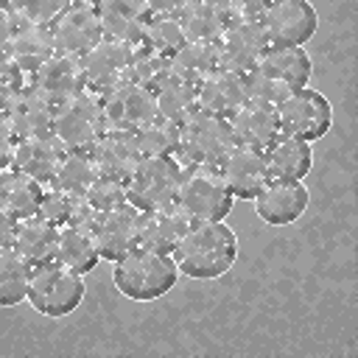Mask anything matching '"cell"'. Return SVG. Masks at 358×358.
Here are the masks:
<instances>
[{"mask_svg": "<svg viewBox=\"0 0 358 358\" xmlns=\"http://www.w3.org/2000/svg\"><path fill=\"white\" fill-rule=\"evenodd\" d=\"M215 45H218V67H227L243 76L266 53L268 39L260 20H229L221 36L215 39Z\"/></svg>", "mask_w": 358, "mask_h": 358, "instance_id": "4fadbf2b", "label": "cell"}, {"mask_svg": "<svg viewBox=\"0 0 358 358\" xmlns=\"http://www.w3.org/2000/svg\"><path fill=\"white\" fill-rule=\"evenodd\" d=\"M8 59L28 76L34 73L42 62H48L56 53V42L50 34V25H34V22H17L8 45H6Z\"/></svg>", "mask_w": 358, "mask_h": 358, "instance_id": "484cf974", "label": "cell"}, {"mask_svg": "<svg viewBox=\"0 0 358 358\" xmlns=\"http://www.w3.org/2000/svg\"><path fill=\"white\" fill-rule=\"evenodd\" d=\"M168 62H171V76L199 84L207 73L218 67V45L215 42H185Z\"/></svg>", "mask_w": 358, "mask_h": 358, "instance_id": "836d02e7", "label": "cell"}, {"mask_svg": "<svg viewBox=\"0 0 358 358\" xmlns=\"http://www.w3.org/2000/svg\"><path fill=\"white\" fill-rule=\"evenodd\" d=\"M103 131H106L103 109L95 92L84 90L53 106L50 134L59 140L64 151H92V145Z\"/></svg>", "mask_w": 358, "mask_h": 358, "instance_id": "52a82bcc", "label": "cell"}, {"mask_svg": "<svg viewBox=\"0 0 358 358\" xmlns=\"http://www.w3.org/2000/svg\"><path fill=\"white\" fill-rule=\"evenodd\" d=\"M101 109H103L106 129L137 131L143 123H148L157 115L154 90L140 87L134 81H123L115 90L101 95Z\"/></svg>", "mask_w": 358, "mask_h": 358, "instance_id": "7c38bea8", "label": "cell"}, {"mask_svg": "<svg viewBox=\"0 0 358 358\" xmlns=\"http://www.w3.org/2000/svg\"><path fill=\"white\" fill-rule=\"evenodd\" d=\"M8 6V11L14 14V20L22 22H34V25H50L67 6L70 0H3Z\"/></svg>", "mask_w": 358, "mask_h": 358, "instance_id": "ab89813d", "label": "cell"}, {"mask_svg": "<svg viewBox=\"0 0 358 358\" xmlns=\"http://www.w3.org/2000/svg\"><path fill=\"white\" fill-rule=\"evenodd\" d=\"M14 28H17V20H14V14L8 11V6L0 0V50H6V45H8Z\"/></svg>", "mask_w": 358, "mask_h": 358, "instance_id": "bcb514c9", "label": "cell"}, {"mask_svg": "<svg viewBox=\"0 0 358 358\" xmlns=\"http://www.w3.org/2000/svg\"><path fill=\"white\" fill-rule=\"evenodd\" d=\"M154 103H157V115L159 117L182 123L187 115H193L199 109L196 84H190V81H185L179 76H165L154 90Z\"/></svg>", "mask_w": 358, "mask_h": 358, "instance_id": "d6a6232c", "label": "cell"}, {"mask_svg": "<svg viewBox=\"0 0 358 358\" xmlns=\"http://www.w3.org/2000/svg\"><path fill=\"white\" fill-rule=\"evenodd\" d=\"M187 218L185 213L171 201L162 207H151V210H140L137 215V246L171 255L179 243V238L187 229Z\"/></svg>", "mask_w": 358, "mask_h": 358, "instance_id": "d6986e66", "label": "cell"}, {"mask_svg": "<svg viewBox=\"0 0 358 358\" xmlns=\"http://www.w3.org/2000/svg\"><path fill=\"white\" fill-rule=\"evenodd\" d=\"M39 215L48 218L53 227H62V224H84V227H92V221H95L98 213L87 204L84 196H76V193H67V190H59V187L48 185L42 190Z\"/></svg>", "mask_w": 358, "mask_h": 358, "instance_id": "1f68e13d", "label": "cell"}, {"mask_svg": "<svg viewBox=\"0 0 358 358\" xmlns=\"http://www.w3.org/2000/svg\"><path fill=\"white\" fill-rule=\"evenodd\" d=\"M84 199H87V204H90L95 213L120 207V204H126V182H123V179H115V176L98 173V176L92 179V185L87 187Z\"/></svg>", "mask_w": 358, "mask_h": 358, "instance_id": "60d3db41", "label": "cell"}, {"mask_svg": "<svg viewBox=\"0 0 358 358\" xmlns=\"http://www.w3.org/2000/svg\"><path fill=\"white\" fill-rule=\"evenodd\" d=\"M313 73V62L299 45H268L266 53L255 62L249 73H243L246 98L277 103L288 92L308 87Z\"/></svg>", "mask_w": 358, "mask_h": 358, "instance_id": "7a4b0ae2", "label": "cell"}, {"mask_svg": "<svg viewBox=\"0 0 358 358\" xmlns=\"http://www.w3.org/2000/svg\"><path fill=\"white\" fill-rule=\"evenodd\" d=\"M70 3H90V6H95V0H70Z\"/></svg>", "mask_w": 358, "mask_h": 358, "instance_id": "c3c4849f", "label": "cell"}, {"mask_svg": "<svg viewBox=\"0 0 358 358\" xmlns=\"http://www.w3.org/2000/svg\"><path fill=\"white\" fill-rule=\"evenodd\" d=\"M185 42H187V39H185L182 25H179L176 17H151V20L145 22L140 39H137V45H145V48H151V50H157V53H162V56H168V59H171Z\"/></svg>", "mask_w": 358, "mask_h": 358, "instance_id": "f35d334b", "label": "cell"}, {"mask_svg": "<svg viewBox=\"0 0 358 358\" xmlns=\"http://www.w3.org/2000/svg\"><path fill=\"white\" fill-rule=\"evenodd\" d=\"M176 20L187 42H215L229 22L221 0H190Z\"/></svg>", "mask_w": 358, "mask_h": 358, "instance_id": "4dcf8cb0", "label": "cell"}, {"mask_svg": "<svg viewBox=\"0 0 358 358\" xmlns=\"http://www.w3.org/2000/svg\"><path fill=\"white\" fill-rule=\"evenodd\" d=\"M137 215L140 210L129 201L112 210H103L92 221V235L98 243V255L106 260H117L129 249L137 246Z\"/></svg>", "mask_w": 358, "mask_h": 358, "instance_id": "ac0fdd59", "label": "cell"}, {"mask_svg": "<svg viewBox=\"0 0 358 358\" xmlns=\"http://www.w3.org/2000/svg\"><path fill=\"white\" fill-rule=\"evenodd\" d=\"M229 20H260L268 0H221Z\"/></svg>", "mask_w": 358, "mask_h": 358, "instance_id": "7bdbcfd3", "label": "cell"}, {"mask_svg": "<svg viewBox=\"0 0 358 358\" xmlns=\"http://www.w3.org/2000/svg\"><path fill=\"white\" fill-rule=\"evenodd\" d=\"M196 98H199V109L229 117L246 101L243 76L235 70H227V67H215L196 84Z\"/></svg>", "mask_w": 358, "mask_h": 358, "instance_id": "cb8c5ba5", "label": "cell"}, {"mask_svg": "<svg viewBox=\"0 0 358 358\" xmlns=\"http://www.w3.org/2000/svg\"><path fill=\"white\" fill-rule=\"evenodd\" d=\"M34 92H39L45 101H50L53 106L84 92V70H81V56H70V53H53L48 62H42L34 73H28L25 81Z\"/></svg>", "mask_w": 358, "mask_h": 358, "instance_id": "9a60e30c", "label": "cell"}, {"mask_svg": "<svg viewBox=\"0 0 358 358\" xmlns=\"http://www.w3.org/2000/svg\"><path fill=\"white\" fill-rule=\"evenodd\" d=\"M95 176H98V168H95V159L90 151H64V157L48 185L76 193V196H84Z\"/></svg>", "mask_w": 358, "mask_h": 358, "instance_id": "d590c367", "label": "cell"}, {"mask_svg": "<svg viewBox=\"0 0 358 358\" xmlns=\"http://www.w3.org/2000/svg\"><path fill=\"white\" fill-rule=\"evenodd\" d=\"M268 45H305L319 28V14L308 0H268L260 14Z\"/></svg>", "mask_w": 358, "mask_h": 358, "instance_id": "30bf717a", "label": "cell"}, {"mask_svg": "<svg viewBox=\"0 0 358 358\" xmlns=\"http://www.w3.org/2000/svg\"><path fill=\"white\" fill-rule=\"evenodd\" d=\"M263 157H266L268 179H305L313 165L310 143L291 134H277L263 148Z\"/></svg>", "mask_w": 358, "mask_h": 358, "instance_id": "d4e9b609", "label": "cell"}, {"mask_svg": "<svg viewBox=\"0 0 358 358\" xmlns=\"http://www.w3.org/2000/svg\"><path fill=\"white\" fill-rule=\"evenodd\" d=\"M14 145H17V134L6 120V112H0V171L11 168L14 159Z\"/></svg>", "mask_w": 358, "mask_h": 358, "instance_id": "ee69618b", "label": "cell"}, {"mask_svg": "<svg viewBox=\"0 0 358 358\" xmlns=\"http://www.w3.org/2000/svg\"><path fill=\"white\" fill-rule=\"evenodd\" d=\"M6 120L14 129L17 137H34V134H50L53 120V103L45 101L39 92H34L28 84L8 101Z\"/></svg>", "mask_w": 358, "mask_h": 358, "instance_id": "4316f807", "label": "cell"}, {"mask_svg": "<svg viewBox=\"0 0 358 358\" xmlns=\"http://www.w3.org/2000/svg\"><path fill=\"white\" fill-rule=\"evenodd\" d=\"M84 277L59 263V260H48V263H39V266H31V280H28V302L34 305L36 313L42 316H50V319H59V316H67L73 313L81 299H84Z\"/></svg>", "mask_w": 358, "mask_h": 358, "instance_id": "5b68a950", "label": "cell"}, {"mask_svg": "<svg viewBox=\"0 0 358 358\" xmlns=\"http://www.w3.org/2000/svg\"><path fill=\"white\" fill-rule=\"evenodd\" d=\"M232 201L235 196L215 165H182L173 204L187 221H224L232 210Z\"/></svg>", "mask_w": 358, "mask_h": 358, "instance_id": "277c9868", "label": "cell"}, {"mask_svg": "<svg viewBox=\"0 0 358 358\" xmlns=\"http://www.w3.org/2000/svg\"><path fill=\"white\" fill-rule=\"evenodd\" d=\"M42 190L45 185L31 179L28 173L17 171V168H6L0 171V207L14 215L17 221L36 215L39 213V201H42Z\"/></svg>", "mask_w": 358, "mask_h": 358, "instance_id": "f1b7e54d", "label": "cell"}, {"mask_svg": "<svg viewBox=\"0 0 358 358\" xmlns=\"http://www.w3.org/2000/svg\"><path fill=\"white\" fill-rule=\"evenodd\" d=\"M59 263L76 268L78 274H87L95 268V263L101 260L98 255V243L92 235V227L84 224H62L56 232V257Z\"/></svg>", "mask_w": 358, "mask_h": 358, "instance_id": "83f0119b", "label": "cell"}, {"mask_svg": "<svg viewBox=\"0 0 358 358\" xmlns=\"http://www.w3.org/2000/svg\"><path fill=\"white\" fill-rule=\"evenodd\" d=\"M131 48L134 45L117 42V39H109V36H103L95 48H90L81 56L84 87L101 98L103 92L123 84L126 76H129V64H131Z\"/></svg>", "mask_w": 358, "mask_h": 358, "instance_id": "8fae6325", "label": "cell"}, {"mask_svg": "<svg viewBox=\"0 0 358 358\" xmlns=\"http://www.w3.org/2000/svg\"><path fill=\"white\" fill-rule=\"evenodd\" d=\"M92 159H95V168L98 173L103 176H115V179H123L134 171V165L140 162V145H137V137L134 131H117V129H106L98 143L92 145Z\"/></svg>", "mask_w": 358, "mask_h": 358, "instance_id": "7402d4cb", "label": "cell"}, {"mask_svg": "<svg viewBox=\"0 0 358 358\" xmlns=\"http://www.w3.org/2000/svg\"><path fill=\"white\" fill-rule=\"evenodd\" d=\"M182 162L176 157H140L126 176V201L137 210L171 204L179 187Z\"/></svg>", "mask_w": 358, "mask_h": 358, "instance_id": "9c48e42d", "label": "cell"}, {"mask_svg": "<svg viewBox=\"0 0 358 358\" xmlns=\"http://www.w3.org/2000/svg\"><path fill=\"white\" fill-rule=\"evenodd\" d=\"M64 157V148L53 134H34V137H17L11 168L28 173L31 179L48 185Z\"/></svg>", "mask_w": 358, "mask_h": 358, "instance_id": "603a6c76", "label": "cell"}, {"mask_svg": "<svg viewBox=\"0 0 358 358\" xmlns=\"http://www.w3.org/2000/svg\"><path fill=\"white\" fill-rule=\"evenodd\" d=\"M95 11L103 28V36L137 45L145 22L151 20V11L145 0H95Z\"/></svg>", "mask_w": 358, "mask_h": 358, "instance_id": "44dd1931", "label": "cell"}, {"mask_svg": "<svg viewBox=\"0 0 358 358\" xmlns=\"http://www.w3.org/2000/svg\"><path fill=\"white\" fill-rule=\"evenodd\" d=\"M179 280V268L171 255L134 246L126 255L115 260L112 268V282L115 288L134 302H151L165 296Z\"/></svg>", "mask_w": 358, "mask_h": 358, "instance_id": "3957f363", "label": "cell"}, {"mask_svg": "<svg viewBox=\"0 0 358 358\" xmlns=\"http://www.w3.org/2000/svg\"><path fill=\"white\" fill-rule=\"evenodd\" d=\"M229 126H232L235 143L238 145H252V148H266L280 134L274 103L255 101V98H246L229 115Z\"/></svg>", "mask_w": 358, "mask_h": 358, "instance_id": "ffe728a7", "label": "cell"}, {"mask_svg": "<svg viewBox=\"0 0 358 358\" xmlns=\"http://www.w3.org/2000/svg\"><path fill=\"white\" fill-rule=\"evenodd\" d=\"M252 201L260 221L268 227H285L308 210V187L302 179H268Z\"/></svg>", "mask_w": 358, "mask_h": 358, "instance_id": "2e32d148", "label": "cell"}, {"mask_svg": "<svg viewBox=\"0 0 358 358\" xmlns=\"http://www.w3.org/2000/svg\"><path fill=\"white\" fill-rule=\"evenodd\" d=\"M28 280H31V263L14 249H0V308L20 305L28 296Z\"/></svg>", "mask_w": 358, "mask_h": 358, "instance_id": "e575fe53", "label": "cell"}, {"mask_svg": "<svg viewBox=\"0 0 358 358\" xmlns=\"http://www.w3.org/2000/svg\"><path fill=\"white\" fill-rule=\"evenodd\" d=\"M137 145L143 157H176L179 148V123L154 115L148 123H143L137 131Z\"/></svg>", "mask_w": 358, "mask_h": 358, "instance_id": "8d00e7d4", "label": "cell"}, {"mask_svg": "<svg viewBox=\"0 0 358 358\" xmlns=\"http://www.w3.org/2000/svg\"><path fill=\"white\" fill-rule=\"evenodd\" d=\"M171 257L179 274L215 280L232 268L238 257V235L224 221H190Z\"/></svg>", "mask_w": 358, "mask_h": 358, "instance_id": "6da1fadb", "label": "cell"}, {"mask_svg": "<svg viewBox=\"0 0 358 358\" xmlns=\"http://www.w3.org/2000/svg\"><path fill=\"white\" fill-rule=\"evenodd\" d=\"M280 134H291L308 143L322 140L333 126V106L330 101L310 87H299L288 92L282 101L274 103Z\"/></svg>", "mask_w": 358, "mask_h": 358, "instance_id": "ba28073f", "label": "cell"}, {"mask_svg": "<svg viewBox=\"0 0 358 358\" xmlns=\"http://www.w3.org/2000/svg\"><path fill=\"white\" fill-rule=\"evenodd\" d=\"M50 34H53L56 50L70 53V56H84L90 48H95L103 39L98 11L90 3H70L50 22Z\"/></svg>", "mask_w": 358, "mask_h": 358, "instance_id": "5bb4252c", "label": "cell"}, {"mask_svg": "<svg viewBox=\"0 0 358 358\" xmlns=\"http://www.w3.org/2000/svg\"><path fill=\"white\" fill-rule=\"evenodd\" d=\"M56 232H59V227H53L48 218H42L36 213V215L17 221V232H14L11 246L31 266H39V263H48L56 257Z\"/></svg>", "mask_w": 358, "mask_h": 358, "instance_id": "f546056e", "label": "cell"}, {"mask_svg": "<svg viewBox=\"0 0 358 358\" xmlns=\"http://www.w3.org/2000/svg\"><path fill=\"white\" fill-rule=\"evenodd\" d=\"M171 76V62L168 56L145 48V45H134L131 48V64H129V76L126 81H134L140 87H148V90H157V84Z\"/></svg>", "mask_w": 358, "mask_h": 358, "instance_id": "74e56055", "label": "cell"}, {"mask_svg": "<svg viewBox=\"0 0 358 358\" xmlns=\"http://www.w3.org/2000/svg\"><path fill=\"white\" fill-rule=\"evenodd\" d=\"M218 171L235 199H255V193L268 182L263 148H252V145L235 143L227 151V157L221 159Z\"/></svg>", "mask_w": 358, "mask_h": 358, "instance_id": "e0dca14e", "label": "cell"}, {"mask_svg": "<svg viewBox=\"0 0 358 358\" xmlns=\"http://www.w3.org/2000/svg\"><path fill=\"white\" fill-rule=\"evenodd\" d=\"M190 0H145L151 17H179V11L187 6Z\"/></svg>", "mask_w": 358, "mask_h": 358, "instance_id": "f6af8a7d", "label": "cell"}, {"mask_svg": "<svg viewBox=\"0 0 358 358\" xmlns=\"http://www.w3.org/2000/svg\"><path fill=\"white\" fill-rule=\"evenodd\" d=\"M25 87V73L8 59L6 50H0V112H6L8 101Z\"/></svg>", "mask_w": 358, "mask_h": 358, "instance_id": "b9f144b4", "label": "cell"}, {"mask_svg": "<svg viewBox=\"0 0 358 358\" xmlns=\"http://www.w3.org/2000/svg\"><path fill=\"white\" fill-rule=\"evenodd\" d=\"M14 232H17V218L8 215V213L0 207V249H6V246L14 243Z\"/></svg>", "mask_w": 358, "mask_h": 358, "instance_id": "7dc6e473", "label": "cell"}, {"mask_svg": "<svg viewBox=\"0 0 358 358\" xmlns=\"http://www.w3.org/2000/svg\"><path fill=\"white\" fill-rule=\"evenodd\" d=\"M235 145L229 117L196 109L179 123V148L176 157L182 165H221L227 151Z\"/></svg>", "mask_w": 358, "mask_h": 358, "instance_id": "8992f818", "label": "cell"}]
</instances>
